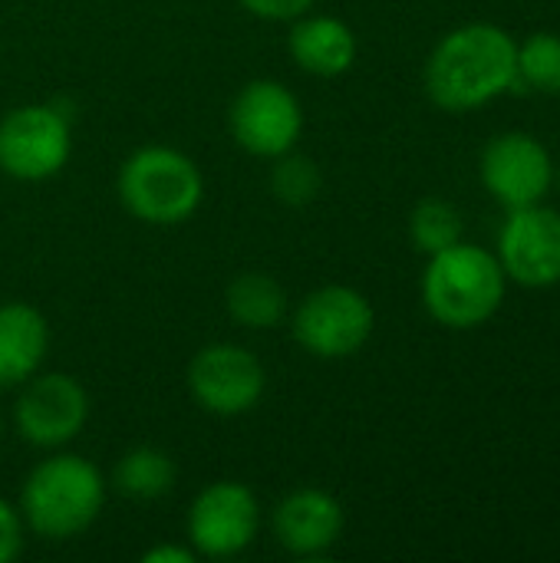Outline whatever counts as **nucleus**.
<instances>
[{
    "label": "nucleus",
    "mask_w": 560,
    "mask_h": 563,
    "mask_svg": "<svg viewBox=\"0 0 560 563\" xmlns=\"http://www.w3.org/2000/svg\"><path fill=\"white\" fill-rule=\"evenodd\" d=\"M13 402V426L26 445L63 449L89 422V393L69 373H33L20 383Z\"/></svg>",
    "instance_id": "1a4fd4ad"
},
{
    "label": "nucleus",
    "mask_w": 560,
    "mask_h": 563,
    "mask_svg": "<svg viewBox=\"0 0 560 563\" xmlns=\"http://www.w3.org/2000/svg\"><path fill=\"white\" fill-rule=\"evenodd\" d=\"M26 541V525L17 505L0 498V563H13L23 551Z\"/></svg>",
    "instance_id": "412c9836"
},
{
    "label": "nucleus",
    "mask_w": 560,
    "mask_h": 563,
    "mask_svg": "<svg viewBox=\"0 0 560 563\" xmlns=\"http://www.w3.org/2000/svg\"><path fill=\"white\" fill-rule=\"evenodd\" d=\"M277 544L294 558H323L347 528L343 505L323 488H297L284 495L271 515Z\"/></svg>",
    "instance_id": "ddd939ff"
},
{
    "label": "nucleus",
    "mask_w": 560,
    "mask_h": 563,
    "mask_svg": "<svg viewBox=\"0 0 560 563\" xmlns=\"http://www.w3.org/2000/svg\"><path fill=\"white\" fill-rule=\"evenodd\" d=\"M191 399L218 419H238L257 409L267 393L264 363L241 343H208L188 363Z\"/></svg>",
    "instance_id": "0eeeda50"
},
{
    "label": "nucleus",
    "mask_w": 560,
    "mask_h": 563,
    "mask_svg": "<svg viewBox=\"0 0 560 563\" xmlns=\"http://www.w3.org/2000/svg\"><path fill=\"white\" fill-rule=\"evenodd\" d=\"M558 185H560V168H558Z\"/></svg>",
    "instance_id": "a878e982"
},
{
    "label": "nucleus",
    "mask_w": 560,
    "mask_h": 563,
    "mask_svg": "<svg viewBox=\"0 0 560 563\" xmlns=\"http://www.w3.org/2000/svg\"><path fill=\"white\" fill-rule=\"evenodd\" d=\"M271 162H274V168H271L267 185H271V195L281 205H287V208H307V205L317 201V195L323 188V175H320V165L310 155L290 148V152L271 158Z\"/></svg>",
    "instance_id": "a211bd4d"
},
{
    "label": "nucleus",
    "mask_w": 560,
    "mask_h": 563,
    "mask_svg": "<svg viewBox=\"0 0 560 563\" xmlns=\"http://www.w3.org/2000/svg\"><path fill=\"white\" fill-rule=\"evenodd\" d=\"M73 155V122L53 102H26L0 119V172L13 181L56 178Z\"/></svg>",
    "instance_id": "39448f33"
},
{
    "label": "nucleus",
    "mask_w": 560,
    "mask_h": 563,
    "mask_svg": "<svg viewBox=\"0 0 560 563\" xmlns=\"http://www.w3.org/2000/svg\"><path fill=\"white\" fill-rule=\"evenodd\" d=\"M178 482V468L168 452L155 445H135L119 455L112 468V488L132 501H158L172 495Z\"/></svg>",
    "instance_id": "f3484780"
},
{
    "label": "nucleus",
    "mask_w": 560,
    "mask_h": 563,
    "mask_svg": "<svg viewBox=\"0 0 560 563\" xmlns=\"http://www.w3.org/2000/svg\"><path fill=\"white\" fill-rule=\"evenodd\" d=\"M228 129L238 148L254 158H277L297 148L304 132V106L281 79H251L228 109Z\"/></svg>",
    "instance_id": "6e6552de"
},
{
    "label": "nucleus",
    "mask_w": 560,
    "mask_h": 563,
    "mask_svg": "<svg viewBox=\"0 0 560 563\" xmlns=\"http://www.w3.org/2000/svg\"><path fill=\"white\" fill-rule=\"evenodd\" d=\"M498 264L521 287L560 284V211L541 201L512 208L498 234Z\"/></svg>",
    "instance_id": "9b49d317"
},
{
    "label": "nucleus",
    "mask_w": 560,
    "mask_h": 563,
    "mask_svg": "<svg viewBox=\"0 0 560 563\" xmlns=\"http://www.w3.org/2000/svg\"><path fill=\"white\" fill-rule=\"evenodd\" d=\"M482 185L512 211L538 205L551 181H554V162L545 142H538L528 132H505L495 135L479 162Z\"/></svg>",
    "instance_id": "f8f14e48"
},
{
    "label": "nucleus",
    "mask_w": 560,
    "mask_h": 563,
    "mask_svg": "<svg viewBox=\"0 0 560 563\" xmlns=\"http://www.w3.org/2000/svg\"><path fill=\"white\" fill-rule=\"evenodd\" d=\"M560 96V36L558 33H531L518 46V79L515 89Z\"/></svg>",
    "instance_id": "aec40b11"
},
{
    "label": "nucleus",
    "mask_w": 560,
    "mask_h": 563,
    "mask_svg": "<svg viewBox=\"0 0 560 563\" xmlns=\"http://www.w3.org/2000/svg\"><path fill=\"white\" fill-rule=\"evenodd\" d=\"M287 290L277 277L264 271L238 274L224 290L228 317L244 330H274L287 317Z\"/></svg>",
    "instance_id": "dca6fc26"
},
{
    "label": "nucleus",
    "mask_w": 560,
    "mask_h": 563,
    "mask_svg": "<svg viewBox=\"0 0 560 563\" xmlns=\"http://www.w3.org/2000/svg\"><path fill=\"white\" fill-rule=\"evenodd\" d=\"M0 435H3V416H0Z\"/></svg>",
    "instance_id": "b1692460"
},
{
    "label": "nucleus",
    "mask_w": 560,
    "mask_h": 563,
    "mask_svg": "<svg viewBox=\"0 0 560 563\" xmlns=\"http://www.w3.org/2000/svg\"><path fill=\"white\" fill-rule=\"evenodd\" d=\"M50 350V323L46 317L23 303H0V383L20 386L33 373H40Z\"/></svg>",
    "instance_id": "2eb2a0df"
},
{
    "label": "nucleus",
    "mask_w": 560,
    "mask_h": 563,
    "mask_svg": "<svg viewBox=\"0 0 560 563\" xmlns=\"http://www.w3.org/2000/svg\"><path fill=\"white\" fill-rule=\"evenodd\" d=\"M376 327L373 303L366 294L347 284H327L310 290L290 320L294 340L317 360H350L356 356Z\"/></svg>",
    "instance_id": "423d86ee"
},
{
    "label": "nucleus",
    "mask_w": 560,
    "mask_h": 563,
    "mask_svg": "<svg viewBox=\"0 0 560 563\" xmlns=\"http://www.w3.org/2000/svg\"><path fill=\"white\" fill-rule=\"evenodd\" d=\"M106 475L83 455L56 452L30 468L20 488L26 531L43 541H69L96 525L106 505Z\"/></svg>",
    "instance_id": "f03ea898"
},
{
    "label": "nucleus",
    "mask_w": 560,
    "mask_h": 563,
    "mask_svg": "<svg viewBox=\"0 0 560 563\" xmlns=\"http://www.w3.org/2000/svg\"><path fill=\"white\" fill-rule=\"evenodd\" d=\"M518 43L495 23H465L446 33L426 59V92L446 112L479 109L515 89Z\"/></svg>",
    "instance_id": "f257e3e1"
},
{
    "label": "nucleus",
    "mask_w": 560,
    "mask_h": 563,
    "mask_svg": "<svg viewBox=\"0 0 560 563\" xmlns=\"http://www.w3.org/2000/svg\"><path fill=\"white\" fill-rule=\"evenodd\" d=\"M462 234H465V224H462L459 208L442 198H422L409 214V238H413L416 251H422L429 257L459 244Z\"/></svg>",
    "instance_id": "6ab92c4d"
},
{
    "label": "nucleus",
    "mask_w": 560,
    "mask_h": 563,
    "mask_svg": "<svg viewBox=\"0 0 560 563\" xmlns=\"http://www.w3.org/2000/svg\"><path fill=\"white\" fill-rule=\"evenodd\" d=\"M198 554L191 544H155L142 554V563H195Z\"/></svg>",
    "instance_id": "5701e85b"
},
{
    "label": "nucleus",
    "mask_w": 560,
    "mask_h": 563,
    "mask_svg": "<svg viewBox=\"0 0 560 563\" xmlns=\"http://www.w3.org/2000/svg\"><path fill=\"white\" fill-rule=\"evenodd\" d=\"M238 3L251 16L271 20V23H290V20H297L317 7V0H238Z\"/></svg>",
    "instance_id": "4be33fe9"
},
{
    "label": "nucleus",
    "mask_w": 560,
    "mask_h": 563,
    "mask_svg": "<svg viewBox=\"0 0 560 563\" xmlns=\"http://www.w3.org/2000/svg\"><path fill=\"white\" fill-rule=\"evenodd\" d=\"M505 300V271L498 257L475 244H452L429 257L422 274V303L449 330L488 323Z\"/></svg>",
    "instance_id": "20e7f679"
},
{
    "label": "nucleus",
    "mask_w": 560,
    "mask_h": 563,
    "mask_svg": "<svg viewBox=\"0 0 560 563\" xmlns=\"http://www.w3.org/2000/svg\"><path fill=\"white\" fill-rule=\"evenodd\" d=\"M287 53L304 73L333 79V76H343L356 63V33L340 16L304 13L290 20Z\"/></svg>",
    "instance_id": "4468645a"
},
{
    "label": "nucleus",
    "mask_w": 560,
    "mask_h": 563,
    "mask_svg": "<svg viewBox=\"0 0 560 563\" xmlns=\"http://www.w3.org/2000/svg\"><path fill=\"white\" fill-rule=\"evenodd\" d=\"M3 389H7V386H3V383H0V393H3Z\"/></svg>",
    "instance_id": "393cba45"
},
{
    "label": "nucleus",
    "mask_w": 560,
    "mask_h": 563,
    "mask_svg": "<svg viewBox=\"0 0 560 563\" xmlns=\"http://www.w3.org/2000/svg\"><path fill=\"white\" fill-rule=\"evenodd\" d=\"M185 534L198 558H234L261 534V501L241 482H211L195 495Z\"/></svg>",
    "instance_id": "9d476101"
},
{
    "label": "nucleus",
    "mask_w": 560,
    "mask_h": 563,
    "mask_svg": "<svg viewBox=\"0 0 560 563\" xmlns=\"http://www.w3.org/2000/svg\"><path fill=\"white\" fill-rule=\"evenodd\" d=\"M122 208L149 228L185 224L205 198V175L191 155L172 145H142L116 178Z\"/></svg>",
    "instance_id": "7ed1b4c3"
}]
</instances>
